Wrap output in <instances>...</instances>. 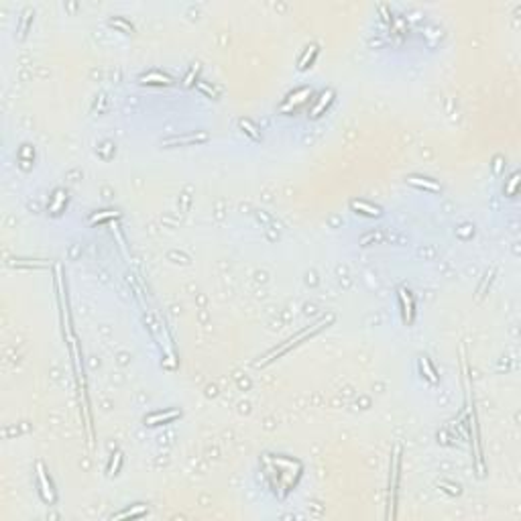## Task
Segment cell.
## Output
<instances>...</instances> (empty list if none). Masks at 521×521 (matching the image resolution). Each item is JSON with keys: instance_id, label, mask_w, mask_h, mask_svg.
Masks as SVG:
<instances>
[{"instance_id": "1", "label": "cell", "mask_w": 521, "mask_h": 521, "mask_svg": "<svg viewBox=\"0 0 521 521\" xmlns=\"http://www.w3.org/2000/svg\"><path fill=\"white\" fill-rule=\"evenodd\" d=\"M328 320H334V316H328ZM328 320H326V318H324V320H320V322H316V324H314V326H310V328H306V330H302V332H300V334H297V336H295V338H289V340H287V344H283V346L279 348V350H277V348H275V350H273V352H269V354H267V356H265V358H267V360H263V364H269V362H271V360H273V358H277V356H281V354H285V352H287V350H289V348H291V346H297V344H302V340H306V338H310V336H314V334H316V332H318V330H320V328H322V324H324V322H328Z\"/></svg>"}, {"instance_id": "2", "label": "cell", "mask_w": 521, "mask_h": 521, "mask_svg": "<svg viewBox=\"0 0 521 521\" xmlns=\"http://www.w3.org/2000/svg\"><path fill=\"white\" fill-rule=\"evenodd\" d=\"M37 479H39V487H41V497L45 503H55V491H53V485L51 481L47 479V473H45V466L39 462L37 464Z\"/></svg>"}, {"instance_id": "3", "label": "cell", "mask_w": 521, "mask_h": 521, "mask_svg": "<svg viewBox=\"0 0 521 521\" xmlns=\"http://www.w3.org/2000/svg\"><path fill=\"white\" fill-rule=\"evenodd\" d=\"M177 417H181L179 409H169V411H155L151 415L145 417V426H163V424H171Z\"/></svg>"}, {"instance_id": "4", "label": "cell", "mask_w": 521, "mask_h": 521, "mask_svg": "<svg viewBox=\"0 0 521 521\" xmlns=\"http://www.w3.org/2000/svg\"><path fill=\"white\" fill-rule=\"evenodd\" d=\"M399 300H401V314H403V322H405V324H411V322H413V316H415L411 293H409L405 287H399Z\"/></svg>"}, {"instance_id": "5", "label": "cell", "mask_w": 521, "mask_h": 521, "mask_svg": "<svg viewBox=\"0 0 521 521\" xmlns=\"http://www.w3.org/2000/svg\"><path fill=\"white\" fill-rule=\"evenodd\" d=\"M350 208L358 214H364V216H370V218H379V216H383V210L379 208V206H373V204H368V202H364V200H352L350 202Z\"/></svg>"}, {"instance_id": "6", "label": "cell", "mask_w": 521, "mask_h": 521, "mask_svg": "<svg viewBox=\"0 0 521 521\" xmlns=\"http://www.w3.org/2000/svg\"><path fill=\"white\" fill-rule=\"evenodd\" d=\"M312 94V90L310 88H302L300 92H295V94H291L287 100H285V104L281 106V110L283 112H287V110H291V108H295L297 104H302V102H306V98Z\"/></svg>"}, {"instance_id": "7", "label": "cell", "mask_w": 521, "mask_h": 521, "mask_svg": "<svg viewBox=\"0 0 521 521\" xmlns=\"http://www.w3.org/2000/svg\"><path fill=\"white\" fill-rule=\"evenodd\" d=\"M332 100H334V90H326L322 96H320V100H318V104L312 108V118H318L330 104H332Z\"/></svg>"}, {"instance_id": "8", "label": "cell", "mask_w": 521, "mask_h": 521, "mask_svg": "<svg viewBox=\"0 0 521 521\" xmlns=\"http://www.w3.org/2000/svg\"><path fill=\"white\" fill-rule=\"evenodd\" d=\"M318 45L316 43H312L310 47H308V51L302 55V59H300V65H297V69L300 71H306L308 67H312V63H314V59H316V55H318Z\"/></svg>"}, {"instance_id": "9", "label": "cell", "mask_w": 521, "mask_h": 521, "mask_svg": "<svg viewBox=\"0 0 521 521\" xmlns=\"http://www.w3.org/2000/svg\"><path fill=\"white\" fill-rule=\"evenodd\" d=\"M204 141H208V135H206V133H202L200 137H195V135H185V137H177V139L167 141L165 147H171V145H193V143H204Z\"/></svg>"}, {"instance_id": "10", "label": "cell", "mask_w": 521, "mask_h": 521, "mask_svg": "<svg viewBox=\"0 0 521 521\" xmlns=\"http://www.w3.org/2000/svg\"><path fill=\"white\" fill-rule=\"evenodd\" d=\"M141 84H163V86H169V84H173V80L169 76H165V73L151 71V73L141 76Z\"/></svg>"}, {"instance_id": "11", "label": "cell", "mask_w": 521, "mask_h": 521, "mask_svg": "<svg viewBox=\"0 0 521 521\" xmlns=\"http://www.w3.org/2000/svg\"><path fill=\"white\" fill-rule=\"evenodd\" d=\"M147 515V505H135V507H129L120 513H114L112 519H125V517H143Z\"/></svg>"}, {"instance_id": "12", "label": "cell", "mask_w": 521, "mask_h": 521, "mask_svg": "<svg viewBox=\"0 0 521 521\" xmlns=\"http://www.w3.org/2000/svg\"><path fill=\"white\" fill-rule=\"evenodd\" d=\"M407 181H409L411 185H415V187H424V189H428V191H440V185H438V183L428 181V179H421V177H415V175H411Z\"/></svg>"}, {"instance_id": "13", "label": "cell", "mask_w": 521, "mask_h": 521, "mask_svg": "<svg viewBox=\"0 0 521 521\" xmlns=\"http://www.w3.org/2000/svg\"><path fill=\"white\" fill-rule=\"evenodd\" d=\"M419 366H421V370H424V375L428 377V381H430V383H438L436 370H434V366H432V362H430V358H428V356H421V358H419Z\"/></svg>"}, {"instance_id": "14", "label": "cell", "mask_w": 521, "mask_h": 521, "mask_svg": "<svg viewBox=\"0 0 521 521\" xmlns=\"http://www.w3.org/2000/svg\"><path fill=\"white\" fill-rule=\"evenodd\" d=\"M118 218V212L116 210H104V212H98L90 218V224H96V222H104V220H116Z\"/></svg>"}, {"instance_id": "15", "label": "cell", "mask_w": 521, "mask_h": 521, "mask_svg": "<svg viewBox=\"0 0 521 521\" xmlns=\"http://www.w3.org/2000/svg\"><path fill=\"white\" fill-rule=\"evenodd\" d=\"M120 464H122V452L118 450V452H116V458H112V462H110V466H108V475H118Z\"/></svg>"}, {"instance_id": "16", "label": "cell", "mask_w": 521, "mask_h": 521, "mask_svg": "<svg viewBox=\"0 0 521 521\" xmlns=\"http://www.w3.org/2000/svg\"><path fill=\"white\" fill-rule=\"evenodd\" d=\"M240 127H242V129H246V133H249V135H251L255 141H259V139H261V137H259V133H257V129H255V127H253L249 120H240Z\"/></svg>"}]
</instances>
